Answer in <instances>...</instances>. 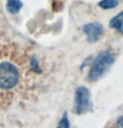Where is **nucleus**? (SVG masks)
<instances>
[{
  "instance_id": "1",
  "label": "nucleus",
  "mask_w": 123,
  "mask_h": 128,
  "mask_svg": "<svg viewBox=\"0 0 123 128\" xmlns=\"http://www.w3.org/2000/svg\"><path fill=\"white\" fill-rule=\"evenodd\" d=\"M115 61L116 57L112 51L105 50L100 52L91 63L88 72V80L96 82L103 78L110 71Z\"/></svg>"
},
{
  "instance_id": "2",
  "label": "nucleus",
  "mask_w": 123,
  "mask_h": 128,
  "mask_svg": "<svg viewBox=\"0 0 123 128\" xmlns=\"http://www.w3.org/2000/svg\"><path fill=\"white\" fill-rule=\"evenodd\" d=\"M93 112V102L90 90L86 86H79L74 93V112L76 115H84Z\"/></svg>"
},
{
  "instance_id": "3",
  "label": "nucleus",
  "mask_w": 123,
  "mask_h": 128,
  "mask_svg": "<svg viewBox=\"0 0 123 128\" xmlns=\"http://www.w3.org/2000/svg\"><path fill=\"white\" fill-rule=\"evenodd\" d=\"M18 80V71L14 64L8 62L0 64V87L13 88Z\"/></svg>"
},
{
  "instance_id": "4",
  "label": "nucleus",
  "mask_w": 123,
  "mask_h": 128,
  "mask_svg": "<svg viewBox=\"0 0 123 128\" xmlns=\"http://www.w3.org/2000/svg\"><path fill=\"white\" fill-rule=\"evenodd\" d=\"M83 31L88 42L90 44H95L102 38L105 30L101 24L98 22H91L83 26Z\"/></svg>"
},
{
  "instance_id": "5",
  "label": "nucleus",
  "mask_w": 123,
  "mask_h": 128,
  "mask_svg": "<svg viewBox=\"0 0 123 128\" xmlns=\"http://www.w3.org/2000/svg\"><path fill=\"white\" fill-rule=\"evenodd\" d=\"M109 26L110 28H114L119 33L123 34V11L120 12L110 19Z\"/></svg>"
},
{
  "instance_id": "6",
  "label": "nucleus",
  "mask_w": 123,
  "mask_h": 128,
  "mask_svg": "<svg viewBox=\"0 0 123 128\" xmlns=\"http://www.w3.org/2000/svg\"><path fill=\"white\" fill-rule=\"evenodd\" d=\"M22 8V2L20 0H8L7 8L11 14H16Z\"/></svg>"
},
{
  "instance_id": "7",
  "label": "nucleus",
  "mask_w": 123,
  "mask_h": 128,
  "mask_svg": "<svg viewBox=\"0 0 123 128\" xmlns=\"http://www.w3.org/2000/svg\"><path fill=\"white\" fill-rule=\"evenodd\" d=\"M119 4V0H100L98 3V6L100 8L108 10L116 8Z\"/></svg>"
},
{
  "instance_id": "8",
  "label": "nucleus",
  "mask_w": 123,
  "mask_h": 128,
  "mask_svg": "<svg viewBox=\"0 0 123 128\" xmlns=\"http://www.w3.org/2000/svg\"><path fill=\"white\" fill-rule=\"evenodd\" d=\"M57 128H70V122L68 119V115L67 112H64L63 116L60 119Z\"/></svg>"
},
{
  "instance_id": "9",
  "label": "nucleus",
  "mask_w": 123,
  "mask_h": 128,
  "mask_svg": "<svg viewBox=\"0 0 123 128\" xmlns=\"http://www.w3.org/2000/svg\"><path fill=\"white\" fill-rule=\"evenodd\" d=\"M116 128H123V116H120L116 120Z\"/></svg>"
}]
</instances>
